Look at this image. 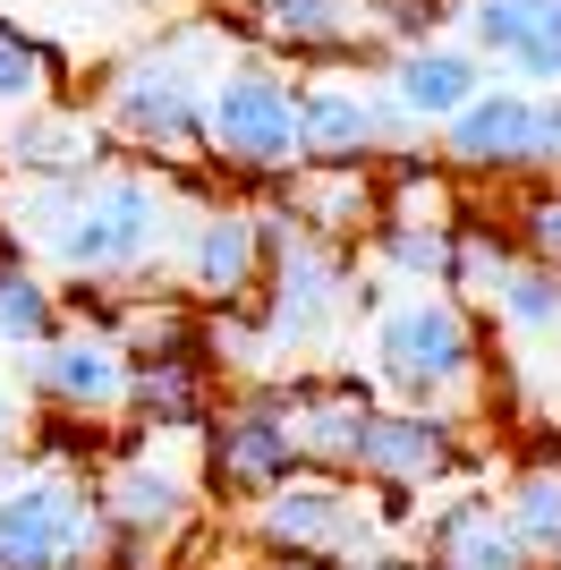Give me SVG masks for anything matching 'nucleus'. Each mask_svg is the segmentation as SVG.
<instances>
[{"mask_svg":"<svg viewBox=\"0 0 561 570\" xmlns=\"http://www.w3.org/2000/svg\"><path fill=\"white\" fill-rule=\"evenodd\" d=\"M179 188L154 163H102L86 179H26L0 205V230H18V247L43 264L51 282H86V289H119L163 273L179 247Z\"/></svg>","mask_w":561,"mask_h":570,"instance_id":"1","label":"nucleus"},{"mask_svg":"<svg viewBox=\"0 0 561 570\" xmlns=\"http://www.w3.org/2000/svg\"><path fill=\"white\" fill-rule=\"evenodd\" d=\"M238 60L230 26H170V35H154L145 51H128V60H111V77H102V95H94V119H102V137L119 145V154H137V163L154 170H187L205 163V119H213V77Z\"/></svg>","mask_w":561,"mask_h":570,"instance_id":"2","label":"nucleus"},{"mask_svg":"<svg viewBox=\"0 0 561 570\" xmlns=\"http://www.w3.org/2000/svg\"><path fill=\"white\" fill-rule=\"evenodd\" d=\"M94 502H102V562L163 570L170 546L205 537V511H213L205 443L196 434H128L111 469L94 476Z\"/></svg>","mask_w":561,"mask_h":570,"instance_id":"3","label":"nucleus"},{"mask_svg":"<svg viewBox=\"0 0 561 570\" xmlns=\"http://www.w3.org/2000/svg\"><path fill=\"white\" fill-rule=\"evenodd\" d=\"M366 357H374V392H392L400 409L460 417V401H476V383H485L476 307L451 289H392L366 324Z\"/></svg>","mask_w":561,"mask_h":570,"instance_id":"4","label":"nucleus"},{"mask_svg":"<svg viewBox=\"0 0 561 570\" xmlns=\"http://www.w3.org/2000/svg\"><path fill=\"white\" fill-rule=\"evenodd\" d=\"M205 163L247 179V188H280L298 154V77L273 51H238L213 77V119H205Z\"/></svg>","mask_w":561,"mask_h":570,"instance_id":"5","label":"nucleus"},{"mask_svg":"<svg viewBox=\"0 0 561 570\" xmlns=\"http://www.w3.org/2000/svg\"><path fill=\"white\" fill-rule=\"evenodd\" d=\"M289 238H298V222L280 214V205H187L179 247H170V282L205 315L256 307L264 264H273Z\"/></svg>","mask_w":561,"mask_h":570,"instance_id":"6","label":"nucleus"},{"mask_svg":"<svg viewBox=\"0 0 561 570\" xmlns=\"http://www.w3.org/2000/svg\"><path fill=\"white\" fill-rule=\"evenodd\" d=\"M205 485H213V502H256V494H273L289 469H306L298 460V426H289V375L280 383H230L222 401H213V417H205Z\"/></svg>","mask_w":561,"mask_h":570,"instance_id":"7","label":"nucleus"},{"mask_svg":"<svg viewBox=\"0 0 561 570\" xmlns=\"http://www.w3.org/2000/svg\"><path fill=\"white\" fill-rule=\"evenodd\" d=\"M102 553V502L77 469H26L0 485V570H60Z\"/></svg>","mask_w":561,"mask_h":570,"instance_id":"8","label":"nucleus"},{"mask_svg":"<svg viewBox=\"0 0 561 570\" xmlns=\"http://www.w3.org/2000/svg\"><path fill=\"white\" fill-rule=\"evenodd\" d=\"M298 154L332 170H374L383 154H417V128L392 111V95L357 69L298 77Z\"/></svg>","mask_w":561,"mask_h":570,"instance_id":"9","label":"nucleus"},{"mask_svg":"<svg viewBox=\"0 0 561 570\" xmlns=\"http://www.w3.org/2000/svg\"><path fill=\"white\" fill-rule=\"evenodd\" d=\"M350 282H357L350 247H324V238H289V247L264 264L256 324L273 333V350H280V357L324 350V341L341 333V315H350Z\"/></svg>","mask_w":561,"mask_h":570,"instance_id":"10","label":"nucleus"},{"mask_svg":"<svg viewBox=\"0 0 561 570\" xmlns=\"http://www.w3.org/2000/svg\"><path fill=\"white\" fill-rule=\"evenodd\" d=\"M26 392L51 417L111 426V417H128V350L102 324H60L43 350H26Z\"/></svg>","mask_w":561,"mask_h":570,"instance_id":"11","label":"nucleus"},{"mask_svg":"<svg viewBox=\"0 0 561 570\" xmlns=\"http://www.w3.org/2000/svg\"><path fill=\"white\" fill-rule=\"evenodd\" d=\"M468 417H451V409H374L366 443H357V485H374V494H434V485H451V476L468 469Z\"/></svg>","mask_w":561,"mask_h":570,"instance_id":"12","label":"nucleus"},{"mask_svg":"<svg viewBox=\"0 0 561 570\" xmlns=\"http://www.w3.org/2000/svg\"><path fill=\"white\" fill-rule=\"evenodd\" d=\"M434 154L460 179H537V95L528 86H485L460 119L434 128Z\"/></svg>","mask_w":561,"mask_h":570,"instance_id":"13","label":"nucleus"},{"mask_svg":"<svg viewBox=\"0 0 561 570\" xmlns=\"http://www.w3.org/2000/svg\"><path fill=\"white\" fill-rule=\"evenodd\" d=\"M460 43L528 95H561V0H460Z\"/></svg>","mask_w":561,"mask_h":570,"instance_id":"14","label":"nucleus"},{"mask_svg":"<svg viewBox=\"0 0 561 570\" xmlns=\"http://www.w3.org/2000/svg\"><path fill=\"white\" fill-rule=\"evenodd\" d=\"M383 95H392V111L417 128V137H434L443 119H460L468 102L485 95L493 77H485V60L460 43V35H434V43H400V51H383V77H374Z\"/></svg>","mask_w":561,"mask_h":570,"instance_id":"15","label":"nucleus"},{"mask_svg":"<svg viewBox=\"0 0 561 570\" xmlns=\"http://www.w3.org/2000/svg\"><path fill=\"white\" fill-rule=\"evenodd\" d=\"M102 154H111V137H102V119L77 111V102H35V111H9L0 119V170L9 179H86V170H102Z\"/></svg>","mask_w":561,"mask_h":570,"instance_id":"16","label":"nucleus"},{"mask_svg":"<svg viewBox=\"0 0 561 570\" xmlns=\"http://www.w3.org/2000/svg\"><path fill=\"white\" fill-rule=\"evenodd\" d=\"M409 537L425 546V570H544L537 553L511 537V520H502V502H493L485 485H460L443 511L409 520Z\"/></svg>","mask_w":561,"mask_h":570,"instance_id":"17","label":"nucleus"},{"mask_svg":"<svg viewBox=\"0 0 561 570\" xmlns=\"http://www.w3.org/2000/svg\"><path fill=\"white\" fill-rule=\"evenodd\" d=\"M374 392L357 375H289V426H298V460L332 476H357V443L374 426Z\"/></svg>","mask_w":561,"mask_h":570,"instance_id":"18","label":"nucleus"},{"mask_svg":"<svg viewBox=\"0 0 561 570\" xmlns=\"http://www.w3.org/2000/svg\"><path fill=\"white\" fill-rule=\"evenodd\" d=\"M256 43L273 60L341 69V60L374 51V18H366V0H256Z\"/></svg>","mask_w":561,"mask_h":570,"instance_id":"19","label":"nucleus"},{"mask_svg":"<svg viewBox=\"0 0 561 570\" xmlns=\"http://www.w3.org/2000/svg\"><path fill=\"white\" fill-rule=\"evenodd\" d=\"M280 214L298 222V238L350 247L383 222V170H332V163H298L280 179Z\"/></svg>","mask_w":561,"mask_h":570,"instance_id":"20","label":"nucleus"},{"mask_svg":"<svg viewBox=\"0 0 561 570\" xmlns=\"http://www.w3.org/2000/svg\"><path fill=\"white\" fill-rule=\"evenodd\" d=\"M222 375L205 350L187 357H128V426L137 434H205Z\"/></svg>","mask_w":561,"mask_h":570,"instance_id":"21","label":"nucleus"},{"mask_svg":"<svg viewBox=\"0 0 561 570\" xmlns=\"http://www.w3.org/2000/svg\"><path fill=\"white\" fill-rule=\"evenodd\" d=\"M383 222H409V230H460V170L443 154H400L383 170Z\"/></svg>","mask_w":561,"mask_h":570,"instance_id":"22","label":"nucleus"},{"mask_svg":"<svg viewBox=\"0 0 561 570\" xmlns=\"http://www.w3.org/2000/svg\"><path fill=\"white\" fill-rule=\"evenodd\" d=\"M493 502H502V520H511V537L537 562H553L561 553V452H537V460H519L502 485H493Z\"/></svg>","mask_w":561,"mask_h":570,"instance_id":"23","label":"nucleus"},{"mask_svg":"<svg viewBox=\"0 0 561 570\" xmlns=\"http://www.w3.org/2000/svg\"><path fill=\"white\" fill-rule=\"evenodd\" d=\"M493 324L511 341H528V350H544V341H561V264H537V256H511V273L493 282Z\"/></svg>","mask_w":561,"mask_h":570,"instance_id":"24","label":"nucleus"},{"mask_svg":"<svg viewBox=\"0 0 561 570\" xmlns=\"http://www.w3.org/2000/svg\"><path fill=\"white\" fill-rule=\"evenodd\" d=\"M60 77H69V51L51 43V35H35L26 18L0 9V119L51 102V95H60Z\"/></svg>","mask_w":561,"mask_h":570,"instance_id":"25","label":"nucleus"},{"mask_svg":"<svg viewBox=\"0 0 561 570\" xmlns=\"http://www.w3.org/2000/svg\"><path fill=\"white\" fill-rule=\"evenodd\" d=\"M366 273L392 289H451V230H409V222H374L366 230Z\"/></svg>","mask_w":561,"mask_h":570,"instance_id":"26","label":"nucleus"},{"mask_svg":"<svg viewBox=\"0 0 561 570\" xmlns=\"http://www.w3.org/2000/svg\"><path fill=\"white\" fill-rule=\"evenodd\" d=\"M60 324H69V289H51L43 264L0 256V350H43Z\"/></svg>","mask_w":561,"mask_h":570,"instance_id":"27","label":"nucleus"},{"mask_svg":"<svg viewBox=\"0 0 561 570\" xmlns=\"http://www.w3.org/2000/svg\"><path fill=\"white\" fill-rule=\"evenodd\" d=\"M519 238L502 222H460L451 230V298H493V282L511 273Z\"/></svg>","mask_w":561,"mask_h":570,"instance_id":"28","label":"nucleus"},{"mask_svg":"<svg viewBox=\"0 0 561 570\" xmlns=\"http://www.w3.org/2000/svg\"><path fill=\"white\" fill-rule=\"evenodd\" d=\"M366 18H374V43L400 51V43L451 35V26H460V0H366Z\"/></svg>","mask_w":561,"mask_h":570,"instance_id":"29","label":"nucleus"},{"mask_svg":"<svg viewBox=\"0 0 561 570\" xmlns=\"http://www.w3.org/2000/svg\"><path fill=\"white\" fill-rule=\"evenodd\" d=\"M502 230L519 238V256L561 264V179H528V196L511 205V222H502Z\"/></svg>","mask_w":561,"mask_h":570,"instance_id":"30","label":"nucleus"},{"mask_svg":"<svg viewBox=\"0 0 561 570\" xmlns=\"http://www.w3.org/2000/svg\"><path fill=\"white\" fill-rule=\"evenodd\" d=\"M247 570H332V562H315V553H256Z\"/></svg>","mask_w":561,"mask_h":570,"instance_id":"31","label":"nucleus"},{"mask_svg":"<svg viewBox=\"0 0 561 570\" xmlns=\"http://www.w3.org/2000/svg\"><path fill=\"white\" fill-rule=\"evenodd\" d=\"M60 570H111V562H102V553H86V562H60Z\"/></svg>","mask_w":561,"mask_h":570,"instance_id":"32","label":"nucleus"},{"mask_svg":"<svg viewBox=\"0 0 561 570\" xmlns=\"http://www.w3.org/2000/svg\"><path fill=\"white\" fill-rule=\"evenodd\" d=\"M119 9H170V0H119Z\"/></svg>","mask_w":561,"mask_h":570,"instance_id":"33","label":"nucleus"},{"mask_svg":"<svg viewBox=\"0 0 561 570\" xmlns=\"http://www.w3.org/2000/svg\"><path fill=\"white\" fill-rule=\"evenodd\" d=\"M374 570H409V562H374Z\"/></svg>","mask_w":561,"mask_h":570,"instance_id":"34","label":"nucleus"},{"mask_svg":"<svg viewBox=\"0 0 561 570\" xmlns=\"http://www.w3.org/2000/svg\"><path fill=\"white\" fill-rule=\"evenodd\" d=\"M544 570H561V553H553V562H544Z\"/></svg>","mask_w":561,"mask_h":570,"instance_id":"35","label":"nucleus"},{"mask_svg":"<svg viewBox=\"0 0 561 570\" xmlns=\"http://www.w3.org/2000/svg\"><path fill=\"white\" fill-rule=\"evenodd\" d=\"M409 570H417V562H409Z\"/></svg>","mask_w":561,"mask_h":570,"instance_id":"36","label":"nucleus"}]
</instances>
